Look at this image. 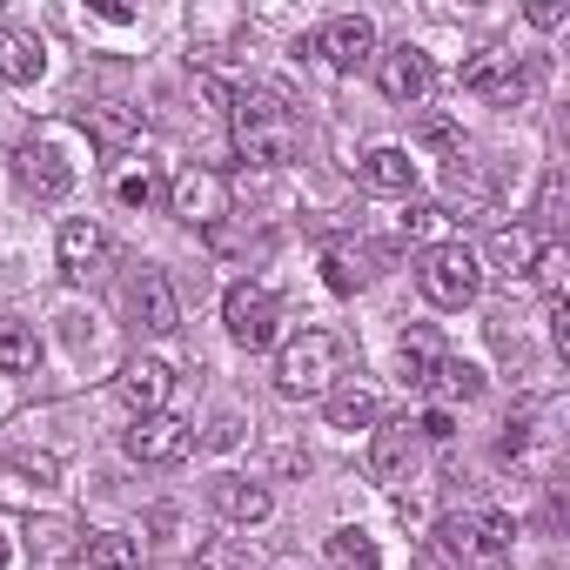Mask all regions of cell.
Listing matches in <instances>:
<instances>
[{"instance_id": "cell-1", "label": "cell", "mask_w": 570, "mask_h": 570, "mask_svg": "<svg viewBox=\"0 0 570 570\" xmlns=\"http://www.w3.org/2000/svg\"><path fill=\"white\" fill-rule=\"evenodd\" d=\"M228 128H235V155L248 168H282L303 148V121L275 88H235L228 95Z\"/></svg>"}, {"instance_id": "cell-2", "label": "cell", "mask_w": 570, "mask_h": 570, "mask_svg": "<svg viewBox=\"0 0 570 570\" xmlns=\"http://www.w3.org/2000/svg\"><path fill=\"white\" fill-rule=\"evenodd\" d=\"M336 376H343V336H330V330H303L296 343H282V356H275V390L289 403L330 396Z\"/></svg>"}, {"instance_id": "cell-3", "label": "cell", "mask_w": 570, "mask_h": 570, "mask_svg": "<svg viewBox=\"0 0 570 570\" xmlns=\"http://www.w3.org/2000/svg\"><path fill=\"white\" fill-rule=\"evenodd\" d=\"M416 289H423L436 309L476 303V289H483V262H476V248H470V242H436V248H423Z\"/></svg>"}, {"instance_id": "cell-4", "label": "cell", "mask_w": 570, "mask_h": 570, "mask_svg": "<svg viewBox=\"0 0 570 570\" xmlns=\"http://www.w3.org/2000/svg\"><path fill=\"white\" fill-rule=\"evenodd\" d=\"M222 323H228V336L255 356V350H268V343L282 336V303H275L268 282H235V289L222 296Z\"/></svg>"}, {"instance_id": "cell-5", "label": "cell", "mask_w": 570, "mask_h": 570, "mask_svg": "<svg viewBox=\"0 0 570 570\" xmlns=\"http://www.w3.org/2000/svg\"><path fill=\"white\" fill-rule=\"evenodd\" d=\"M436 543H443L456 563H503V557L517 550V523H510L503 510H490V517H450V523L436 530Z\"/></svg>"}, {"instance_id": "cell-6", "label": "cell", "mask_w": 570, "mask_h": 570, "mask_svg": "<svg viewBox=\"0 0 570 570\" xmlns=\"http://www.w3.org/2000/svg\"><path fill=\"white\" fill-rule=\"evenodd\" d=\"M128 456H135V463H155V470L188 463V456H195V423H188V416L155 410V416H141V423L128 430Z\"/></svg>"}, {"instance_id": "cell-7", "label": "cell", "mask_w": 570, "mask_h": 570, "mask_svg": "<svg viewBox=\"0 0 570 570\" xmlns=\"http://www.w3.org/2000/svg\"><path fill=\"white\" fill-rule=\"evenodd\" d=\"M168 208H175L188 228H215V222L228 215V181H222L215 168H181V175L168 181Z\"/></svg>"}, {"instance_id": "cell-8", "label": "cell", "mask_w": 570, "mask_h": 570, "mask_svg": "<svg viewBox=\"0 0 570 570\" xmlns=\"http://www.w3.org/2000/svg\"><path fill=\"white\" fill-rule=\"evenodd\" d=\"M376 88L396 101V108H423V95L436 88V68H430V55L423 48H390V55H376Z\"/></svg>"}, {"instance_id": "cell-9", "label": "cell", "mask_w": 570, "mask_h": 570, "mask_svg": "<svg viewBox=\"0 0 570 570\" xmlns=\"http://www.w3.org/2000/svg\"><path fill=\"white\" fill-rule=\"evenodd\" d=\"M316 55H323L336 75H356V68L376 55V28H370L363 14H336V21H323V35H316Z\"/></svg>"}, {"instance_id": "cell-10", "label": "cell", "mask_w": 570, "mask_h": 570, "mask_svg": "<svg viewBox=\"0 0 570 570\" xmlns=\"http://www.w3.org/2000/svg\"><path fill=\"white\" fill-rule=\"evenodd\" d=\"M21 181H28L35 202H61V195L75 188V161H68L48 135H35V141L21 148Z\"/></svg>"}, {"instance_id": "cell-11", "label": "cell", "mask_w": 570, "mask_h": 570, "mask_svg": "<svg viewBox=\"0 0 570 570\" xmlns=\"http://www.w3.org/2000/svg\"><path fill=\"white\" fill-rule=\"evenodd\" d=\"M128 309H135V323H141L148 336H168V330L181 323V309H175V282H168L161 268H141V275L128 282Z\"/></svg>"}, {"instance_id": "cell-12", "label": "cell", "mask_w": 570, "mask_h": 570, "mask_svg": "<svg viewBox=\"0 0 570 570\" xmlns=\"http://www.w3.org/2000/svg\"><path fill=\"white\" fill-rule=\"evenodd\" d=\"M370 476L390 483V490L416 476V430H410V423H383V430L370 436Z\"/></svg>"}, {"instance_id": "cell-13", "label": "cell", "mask_w": 570, "mask_h": 570, "mask_svg": "<svg viewBox=\"0 0 570 570\" xmlns=\"http://www.w3.org/2000/svg\"><path fill=\"white\" fill-rule=\"evenodd\" d=\"M530 81H537V75H530V68H517V55H497V48H490V55H476V61L463 68V88H470V95H497V101H517Z\"/></svg>"}, {"instance_id": "cell-14", "label": "cell", "mask_w": 570, "mask_h": 570, "mask_svg": "<svg viewBox=\"0 0 570 570\" xmlns=\"http://www.w3.org/2000/svg\"><path fill=\"white\" fill-rule=\"evenodd\" d=\"M108 262V235L88 222V215H75V222H61V275H75V282H88L95 268Z\"/></svg>"}, {"instance_id": "cell-15", "label": "cell", "mask_w": 570, "mask_h": 570, "mask_svg": "<svg viewBox=\"0 0 570 570\" xmlns=\"http://www.w3.org/2000/svg\"><path fill=\"white\" fill-rule=\"evenodd\" d=\"M41 68H48V48H41L35 35L0 28V81H8V88H35V81H41Z\"/></svg>"}, {"instance_id": "cell-16", "label": "cell", "mask_w": 570, "mask_h": 570, "mask_svg": "<svg viewBox=\"0 0 570 570\" xmlns=\"http://www.w3.org/2000/svg\"><path fill=\"white\" fill-rule=\"evenodd\" d=\"M168 363H155V356H141V363H128L121 370V403L135 410V416H155L161 403H168Z\"/></svg>"}, {"instance_id": "cell-17", "label": "cell", "mask_w": 570, "mask_h": 570, "mask_svg": "<svg viewBox=\"0 0 570 570\" xmlns=\"http://www.w3.org/2000/svg\"><path fill=\"white\" fill-rule=\"evenodd\" d=\"M81 128H88V141H95V148H108V155H115V148H128V141L141 135V115H135L128 101H95V108L81 115Z\"/></svg>"}, {"instance_id": "cell-18", "label": "cell", "mask_w": 570, "mask_h": 570, "mask_svg": "<svg viewBox=\"0 0 570 570\" xmlns=\"http://www.w3.org/2000/svg\"><path fill=\"white\" fill-rule=\"evenodd\" d=\"M363 181H370L376 195H410V188H416L410 148H370V155H363Z\"/></svg>"}, {"instance_id": "cell-19", "label": "cell", "mask_w": 570, "mask_h": 570, "mask_svg": "<svg viewBox=\"0 0 570 570\" xmlns=\"http://www.w3.org/2000/svg\"><path fill=\"white\" fill-rule=\"evenodd\" d=\"M215 510H222L228 523H268V510H275V497H268L262 483H242V476H222V483H215Z\"/></svg>"}, {"instance_id": "cell-20", "label": "cell", "mask_w": 570, "mask_h": 570, "mask_svg": "<svg viewBox=\"0 0 570 570\" xmlns=\"http://www.w3.org/2000/svg\"><path fill=\"white\" fill-rule=\"evenodd\" d=\"M0 370H8V376H35V370H41V336H35V323L0 316Z\"/></svg>"}, {"instance_id": "cell-21", "label": "cell", "mask_w": 570, "mask_h": 570, "mask_svg": "<svg viewBox=\"0 0 570 570\" xmlns=\"http://www.w3.org/2000/svg\"><path fill=\"white\" fill-rule=\"evenodd\" d=\"M396 363H403V383L410 390H430V376H436V363H443V343H436V330H410L403 343H396Z\"/></svg>"}, {"instance_id": "cell-22", "label": "cell", "mask_w": 570, "mask_h": 570, "mask_svg": "<svg viewBox=\"0 0 570 570\" xmlns=\"http://www.w3.org/2000/svg\"><path fill=\"white\" fill-rule=\"evenodd\" d=\"M323 557H330V570H383V550H376V537H370V530H356V523L330 530Z\"/></svg>"}, {"instance_id": "cell-23", "label": "cell", "mask_w": 570, "mask_h": 570, "mask_svg": "<svg viewBox=\"0 0 570 570\" xmlns=\"http://www.w3.org/2000/svg\"><path fill=\"white\" fill-rule=\"evenodd\" d=\"M430 396H436V410H443V403H476V396H483V370L463 363V356H443L436 376H430Z\"/></svg>"}, {"instance_id": "cell-24", "label": "cell", "mask_w": 570, "mask_h": 570, "mask_svg": "<svg viewBox=\"0 0 570 570\" xmlns=\"http://www.w3.org/2000/svg\"><path fill=\"white\" fill-rule=\"evenodd\" d=\"M376 416H383L376 390H363V383L330 390V430H376Z\"/></svg>"}, {"instance_id": "cell-25", "label": "cell", "mask_w": 570, "mask_h": 570, "mask_svg": "<svg viewBox=\"0 0 570 570\" xmlns=\"http://www.w3.org/2000/svg\"><path fill=\"white\" fill-rule=\"evenodd\" d=\"M81 557H88V570H141V543L121 530H95L81 543Z\"/></svg>"}, {"instance_id": "cell-26", "label": "cell", "mask_w": 570, "mask_h": 570, "mask_svg": "<svg viewBox=\"0 0 570 570\" xmlns=\"http://www.w3.org/2000/svg\"><path fill=\"white\" fill-rule=\"evenodd\" d=\"M323 282H330L336 296H356L363 282H370V255H363V248H343V242H336V248L323 255Z\"/></svg>"}, {"instance_id": "cell-27", "label": "cell", "mask_w": 570, "mask_h": 570, "mask_svg": "<svg viewBox=\"0 0 570 570\" xmlns=\"http://www.w3.org/2000/svg\"><path fill=\"white\" fill-rule=\"evenodd\" d=\"M443 188H450V202H463L470 215H476V208H490V195H497V188H490V175H483L476 161H463V155L450 161V175H443Z\"/></svg>"}, {"instance_id": "cell-28", "label": "cell", "mask_w": 570, "mask_h": 570, "mask_svg": "<svg viewBox=\"0 0 570 570\" xmlns=\"http://www.w3.org/2000/svg\"><path fill=\"white\" fill-rule=\"evenodd\" d=\"M490 255H497V262L510 268V282H517V275H523V268L543 255V242H537L530 228H497V235H490Z\"/></svg>"}, {"instance_id": "cell-29", "label": "cell", "mask_w": 570, "mask_h": 570, "mask_svg": "<svg viewBox=\"0 0 570 570\" xmlns=\"http://www.w3.org/2000/svg\"><path fill=\"white\" fill-rule=\"evenodd\" d=\"M28 550H35V557H48V563H55V557H81L75 523H68V517H41V523L28 530Z\"/></svg>"}, {"instance_id": "cell-30", "label": "cell", "mask_w": 570, "mask_h": 570, "mask_svg": "<svg viewBox=\"0 0 570 570\" xmlns=\"http://www.w3.org/2000/svg\"><path fill=\"white\" fill-rule=\"evenodd\" d=\"M195 570H255V563H248V550H242V543H228V537H208V543L195 550Z\"/></svg>"}, {"instance_id": "cell-31", "label": "cell", "mask_w": 570, "mask_h": 570, "mask_svg": "<svg viewBox=\"0 0 570 570\" xmlns=\"http://www.w3.org/2000/svg\"><path fill=\"white\" fill-rule=\"evenodd\" d=\"M537 222H543L550 235L570 222V215H563V168H550V175H543V188H537Z\"/></svg>"}, {"instance_id": "cell-32", "label": "cell", "mask_w": 570, "mask_h": 570, "mask_svg": "<svg viewBox=\"0 0 570 570\" xmlns=\"http://www.w3.org/2000/svg\"><path fill=\"white\" fill-rule=\"evenodd\" d=\"M443 222H450L443 208H430V202H416V208L403 215V242H430V248H436V235H443Z\"/></svg>"}, {"instance_id": "cell-33", "label": "cell", "mask_w": 570, "mask_h": 570, "mask_svg": "<svg viewBox=\"0 0 570 570\" xmlns=\"http://www.w3.org/2000/svg\"><path fill=\"white\" fill-rule=\"evenodd\" d=\"M530 275H537V289L557 303V289H563V248H543V255L530 262Z\"/></svg>"}, {"instance_id": "cell-34", "label": "cell", "mask_w": 570, "mask_h": 570, "mask_svg": "<svg viewBox=\"0 0 570 570\" xmlns=\"http://www.w3.org/2000/svg\"><path fill=\"white\" fill-rule=\"evenodd\" d=\"M115 195H121V202H128V208H148V202H155V195H161V181H155V175H148V168H135V175H121V188H115Z\"/></svg>"}, {"instance_id": "cell-35", "label": "cell", "mask_w": 570, "mask_h": 570, "mask_svg": "<svg viewBox=\"0 0 570 570\" xmlns=\"http://www.w3.org/2000/svg\"><path fill=\"white\" fill-rule=\"evenodd\" d=\"M14 476H28V483H55L61 463H55L48 450H21V456H14Z\"/></svg>"}, {"instance_id": "cell-36", "label": "cell", "mask_w": 570, "mask_h": 570, "mask_svg": "<svg viewBox=\"0 0 570 570\" xmlns=\"http://www.w3.org/2000/svg\"><path fill=\"white\" fill-rule=\"evenodd\" d=\"M423 141H430V148H443L450 161L463 155V135H456V121H443V115H430V121H423Z\"/></svg>"}, {"instance_id": "cell-37", "label": "cell", "mask_w": 570, "mask_h": 570, "mask_svg": "<svg viewBox=\"0 0 570 570\" xmlns=\"http://www.w3.org/2000/svg\"><path fill=\"white\" fill-rule=\"evenodd\" d=\"M410 430H416V436H430V443H450V436H456L450 410H430V416H423V423H410Z\"/></svg>"}, {"instance_id": "cell-38", "label": "cell", "mask_w": 570, "mask_h": 570, "mask_svg": "<svg viewBox=\"0 0 570 570\" xmlns=\"http://www.w3.org/2000/svg\"><path fill=\"white\" fill-rule=\"evenodd\" d=\"M563 14H570L563 0H537V8H530V21H537V28H563Z\"/></svg>"}, {"instance_id": "cell-39", "label": "cell", "mask_w": 570, "mask_h": 570, "mask_svg": "<svg viewBox=\"0 0 570 570\" xmlns=\"http://www.w3.org/2000/svg\"><path fill=\"white\" fill-rule=\"evenodd\" d=\"M95 14H101V21H115V28H128V21H135V8H121V0H95Z\"/></svg>"}, {"instance_id": "cell-40", "label": "cell", "mask_w": 570, "mask_h": 570, "mask_svg": "<svg viewBox=\"0 0 570 570\" xmlns=\"http://www.w3.org/2000/svg\"><path fill=\"white\" fill-rule=\"evenodd\" d=\"M235 436H242V423H235V416H222V423H215V430H208V443H215V450H228V443H235Z\"/></svg>"}, {"instance_id": "cell-41", "label": "cell", "mask_w": 570, "mask_h": 570, "mask_svg": "<svg viewBox=\"0 0 570 570\" xmlns=\"http://www.w3.org/2000/svg\"><path fill=\"white\" fill-rule=\"evenodd\" d=\"M8 557H14V543H8V530H0V570H8Z\"/></svg>"}]
</instances>
